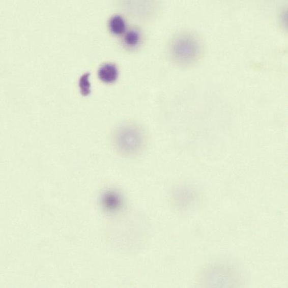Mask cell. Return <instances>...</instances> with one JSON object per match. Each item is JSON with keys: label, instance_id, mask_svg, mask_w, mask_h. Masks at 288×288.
<instances>
[{"label": "cell", "instance_id": "2", "mask_svg": "<svg viewBox=\"0 0 288 288\" xmlns=\"http://www.w3.org/2000/svg\"><path fill=\"white\" fill-rule=\"evenodd\" d=\"M115 143L121 153L132 156L143 150L146 143L145 135L138 126L126 125L118 131Z\"/></svg>", "mask_w": 288, "mask_h": 288}, {"label": "cell", "instance_id": "6", "mask_svg": "<svg viewBox=\"0 0 288 288\" xmlns=\"http://www.w3.org/2000/svg\"><path fill=\"white\" fill-rule=\"evenodd\" d=\"M90 76V73L85 74L80 79L79 87L82 96H88L91 93V83L89 81V77Z\"/></svg>", "mask_w": 288, "mask_h": 288}, {"label": "cell", "instance_id": "3", "mask_svg": "<svg viewBox=\"0 0 288 288\" xmlns=\"http://www.w3.org/2000/svg\"><path fill=\"white\" fill-rule=\"evenodd\" d=\"M119 71L112 64H106L101 66L98 71V76L103 82L110 84L118 79Z\"/></svg>", "mask_w": 288, "mask_h": 288}, {"label": "cell", "instance_id": "4", "mask_svg": "<svg viewBox=\"0 0 288 288\" xmlns=\"http://www.w3.org/2000/svg\"><path fill=\"white\" fill-rule=\"evenodd\" d=\"M142 40L141 32L136 27L127 31L123 38L124 45L130 49H135L140 45Z\"/></svg>", "mask_w": 288, "mask_h": 288}, {"label": "cell", "instance_id": "1", "mask_svg": "<svg viewBox=\"0 0 288 288\" xmlns=\"http://www.w3.org/2000/svg\"><path fill=\"white\" fill-rule=\"evenodd\" d=\"M171 59L180 66L195 64L201 54V44L191 33H183L177 35L171 41L169 48Z\"/></svg>", "mask_w": 288, "mask_h": 288}, {"label": "cell", "instance_id": "5", "mask_svg": "<svg viewBox=\"0 0 288 288\" xmlns=\"http://www.w3.org/2000/svg\"><path fill=\"white\" fill-rule=\"evenodd\" d=\"M109 28L115 35H123L126 29V22L122 16L114 15L109 20Z\"/></svg>", "mask_w": 288, "mask_h": 288}, {"label": "cell", "instance_id": "7", "mask_svg": "<svg viewBox=\"0 0 288 288\" xmlns=\"http://www.w3.org/2000/svg\"><path fill=\"white\" fill-rule=\"evenodd\" d=\"M103 203L108 207H118L120 204V198L116 193L109 192L104 196Z\"/></svg>", "mask_w": 288, "mask_h": 288}]
</instances>
